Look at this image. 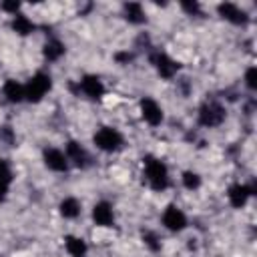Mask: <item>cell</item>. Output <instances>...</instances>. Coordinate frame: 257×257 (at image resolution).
Masks as SVG:
<instances>
[{"instance_id": "cell-17", "label": "cell", "mask_w": 257, "mask_h": 257, "mask_svg": "<svg viewBox=\"0 0 257 257\" xmlns=\"http://www.w3.org/2000/svg\"><path fill=\"white\" fill-rule=\"evenodd\" d=\"M64 247H66L70 257H86V251H88L86 241L80 237H74V235L64 237Z\"/></svg>"}, {"instance_id": "cell-12", "label": "cell", "mask_w": 257, "mask_h": 257, "mask_svg": "<svg viewBox=\"0 0 257 257\" xmlns=\"http://www.w3.org/2000/svg\"><path fill=\"white\" fill-rule=\"evenodd\" d=\"M92 221H94L98 227H110L112 221H114L112 205H110L108 201H98V203L92 207Z\"/></svg>"}, {"instance_id": "cell-15", "label": "cell", "mask_w": 257, "mask_h": 257, "mask_svg": "<svg viewBox=\"0 0 257 257\" xmlns=\"http://www.w3.org/2000/svg\"><path fill=\"white\" fill-rule=\"evenodd\" d=\"M12 181H14V173H12L10 163L6 159H0V201L6 199Z\"/></svg>"}, {"instance_id": "cell-11", "label": "cell", "mask_w": 257, "mask_h": 257, "mask_svg": "<svg viewBox=\"0 0 257 257\" xmlns=\"http://www.w3.org/2000/svg\"><path fill=\"white\" fill-rule=\"evenodd\" d=\"M64 155H66V159L70 161V163H74L78 169H84V167H88V153L84 151V147L80 145V143H76V141H68L66 143V147H64Z\"/></svg>"}, {"instance_id": "cell-19", "label": "cell", "mask_w": 257, "mask_h": 257, "mask_svg": "<svg viewBox=\"0 0 257 257\" xmlns=\"http://www.w3.org/2000/svg\"><path fill=\"white\" fill-rule=\"evenodd\" d=\"M34 22L28 18V16H24V14H16L14 18H12V30L16 32V34H20V36H26V34H30V32H34Z\"/></svg>"}, {"instance_id": "cell-7", "label": "cell", "mask_w": 257, "mask_h": 257, "mask_svg": "<svg viewBox=\"0 0 257 257\" xmlns=\"http://www.w3.org/2000/svg\"><path fill=\"white\" fill-rule=\"evenodd\" d=\"M141 116L145 118L147 124L159 126V124L163 122V108H161V104H159L155 98L145 96V98L141 100Z\"/></svg>"}, {"instance_id": "cell-8", "label": "cell", "mask_w": 257, "mask_h": 257, "mask_svg": "<svg viewBox=\"0 0 257 257\" xmlns=\"http://www.w3.org/2000/svg\"><path fill=\"white\" fill-rule=\"evenodd\" d=\"M255 193V187L253 185H241V183H235L229 187L227 191V197H229V203L235 207V209H241L247 205L249 197Z\"/></svg>"}, {"instance_id": "cell-26", "label": "cell", "mask_w": 257, "mask_h": 257, "mask_svg": "<svg viewBox=\"0 0 257 257\" xmlns=\"http://www.w3.org/2000/svg\"><path fill=\"white\" fill-rule=\"evenodd\" d=\"M116 60H131V54H128V52H122V54H116Z\"/></svg>"}, {"instance_id": "cell-3", "label": "cell", "mask_w": 257, "mask_h": 257, "mask_svg": "<svg viewBox=\"0 0 257 257\" xmlns=\"http://www.w3.org/2000/svg\"><path fill=\"white\" fill-rule=\"evenodd\" d=\"M92 141H94L96 149H100V151H104V153H114V151H118V149L122 147V143H124L122 135H120L116 128H112V126H100V128L94 133Z\"/></svg>"}, {"instance_id": "cell-13", "label": "cell", "mask_w": 257, "mask_h": 257, "mask_svg": "<svg viewBox=\"0 0 257 257\" xmlns=\"http://www.w3.org/2000/svg\"><path fill=\"white\" fill-rule=\"evenodd\" d=\"M217 10H219V14H221L225 20H229V22H233V24H245V22H247L245 12H243L237 4H233V2H223V4L217 6Z\"/></svg>"}, {"instance_id": "cell-1", "label": "cell", "mask_w": 257, "mask_h": 257, "mask_svg": "<svg viewBox=\"0 0 257 257\" xmlns=\"http://www.w3.org/2000/svg\"><path fill=\"white\" fill-rule=\"evenodd\" d=\"M143 169H145V181L149 183V187L153 191H165L171 185L169 169L161 159H157L153 155H147L143 159Z\"/></svg>"}, {"instance_id": "cell-21", "label": "cell", "mask_w": 257, "mask_h": 257, "mask_svg": "<svg viewBox=\"0 0 257 257\" xmlns=\"http://www.w3.org/2000/svg\"><path fill=\"white\" fill-rule=\"evenodd\" d=\"M181 181H183V187L189 189V191H195V189L201 187V177L195 171H185L183 177H181Z\"/></svg>"}, {"instance_id": "cell-6", "label": "cell", "mask_w": 257, "mask_h": 257, "mask_svg": "<svg viewBox=\"0 0 257 257\" xmlns=\"http://www.w3.org/2000/svg\"><path fill=\"white\" fill-rule=\"evenodd\" d=\"M165 229L173 231V233H179L187 227V215L177 207V205H169L165 211H163V217H161Z\"/></svg>"}, {"instance_id": "cell-23", "label": "cell", "mask_w": 257, "mask_h": 257, "mask_svg": "<svg viewBox=\"0 0 257 257\" xmlns=\"http://www.w3.org/2000/svg\"><path fill=\"white\" fill-rule=\"evenodd\" d=\"M245 86L249 90H255L257 88V68L255 66H249L247 72H245Z\"/></svg>"}, {"instance_id": "cell-10", "label": "cell", "mask_w": 257, "mask_h": 257, "mask_svg": "<svg viewBox=\"0 0 257 257\" xmlns=\"http://www.w3.org/2000/svg\"><path fill=\"white\" fill-rule=\"evenodd\" d=\"M42 159H44V165L54 173H66L68 171V159L58 149H44Z\"/></svg>"}, {"instance_id": "cell-16", "label": "cell", "mask_w": 257, "mask_h": 257, "mask_svg": "<svg viewBox=\"0 0 257 257\" xmlns=\"http://www.w3.org/2000/svg\"><path fill=\"white\" fill-rule=\"evenodd\" d=\"M64 44L58 40V38H48L46 42H44V46H42V54H44V58L46 60H50V62H56V60H60L62 56H64Z\"/></svg>"}, {"instance_id": "cell-2", "label": "cell", "mask_w": 257, "mask_h": 257, "mask_svg": "<svg viewBox=\"0 0 257 257\" xmlns=\"http://www.w3.org/2000/svg\"><path fill=\"white\" fill-rule=\"evenodd\" d=\"M52 88V78L48 72H36L32 78H28V82L24 84V100L30 102H40L46 92Z\"/></svg>"}, {"instance_id": "cell-24", "label": "cell", "mask_w": 257, "mask_h": 257, "mask_svg": "<svg viewBox=\"0 0 257 257\" xmlns=\"http://www.w3.org/2000/svg\"><path fill=\"white\" fill-rule=\"evenodd\" d=\"M4 12H8V14H12V16H16L18 14V10H20V4L18 2H2V6H0Z\"/></svg>"}, {"instance_id": "cell-9", "label": "cell", "mask_w": 257, "mask_h": 257, "mask_svg": "<svg viewBox=\"0 0 257 257\" xmlns=\"http://www.w3.org/2000/svg\"><path fill=\"white\" fill-rule=\"evenodd\" d=\"M78 88L82 90L84 96L94 98V100L104 94V84H102V80H100L96 74H84V76L78 80Z\"/></svg>"}, {"instance_id": "cell-4", "label": "cell", "mask_w": 257, "mask_h": 257, "mask_svg": "<svg viewBox=\"0 0 257 257\" xmlns=\"http://www.w3.org/2000/svg\"><path fill=\"white\" fill-rule=\"evenodd\" d=\"M225 106L217 100H207L201 104L199 108V124L201 126H207V128H213V126H219L223 120H225Z\"/></svg>"}, {"instance_id": "cell-22", "label": "cell", "mask_w": 257, "mask_h": 257, "mask_svg": "<svg viewBox=\"0 0 257 257\" xmlns=\"http://www.w3.org/2000/svg\"><path fill=\"white\" fill-rule=\"evenodd\" d=\"M143 241H145V245H147L151 251H159V249H161V241H159L157 233H153V231L143 233Z\"/></svg>"}, {"instance_id": "cell-18", "label": "cell", "mask_w": 257, "mask_h": 257, "mask_svg": "<svg viewBox=\"0 0 257 257\" xmlns=\"http://www.w3.org/2000/svg\"><path fill=\"white\" fill-rule=\"evenodd\" d=\"M58 211L64 219H76L80 215V201L74 197H64L58 205Z\"/></svg>"}, {"instance_id": "cell-5", "label": "cell", "mask_w": 257, "mask_h": 257, "mask_svg": "<svg viewBox=\"0 0 257 257\" xmlns=\"http://www.w3.org/2000/svg\"><path fill=\"white\" fill-rule=\"evenodd\" d=\"M149 60H151V64L157 68L159 76H163V78H167V80H171V78L179 72V62L173 60L169 54H165V52H161V50L153 52V54L149 56Z\"/></svg>"}, {"instance_id": "cell-14", "label": "cell", "mask_w": 257, "mask_h": 257, "mask_svg": "<svg viewBox=\"0 0 257 257\" xmlns=\"http://www.w3.org/2000/svg\"><path fill=\"white\" fill-rule=\"evenodd\" d=\"M2 94H4V98L8 102H14V104L16 102H22L24 100V84H20L14 78H8L4 82V86H2Z\"/></svg>"}, {"instance_id": "cell-20", "label": "cell", "mask_w": 257, "mask_h": 257, "mask_svg": "<svg viewBox=\"0 0 257 257\" xmlns=\"http://www.w3.org/2000/svg\"><path fill=\"white\" fill-rule=\"evenodd\" d=\"M124 16H126V20L133 22V24H143V22H145V10H143V6H141L139 2H128V4H124Z\"/></svg>"}, {"instance_id": "cell-25", "label": "cell", "mask_w": 257, "mask_h": 257, "mask_svg": "<svg viewBox=\"0 0 257 257\" xmlns=\"http://www.w3.org/2000/svg\"><path fill=\"white\" fill-rule=\"evenodd\" d=\"M183 8H185L187 12H191V14L199 12V4H197V2H183Z\"/></svg>"}]
</instances>
